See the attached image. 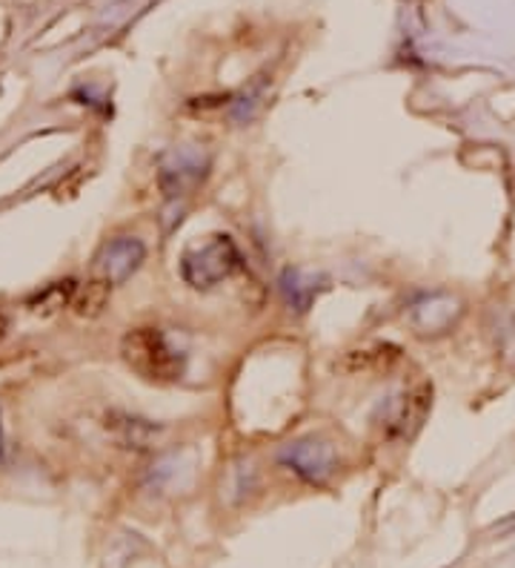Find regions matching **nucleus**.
I'll return each mask as SVG.
<instances>
[{"label":"nucleus","instance_id":"f257e3e1","mask_svg":"<svg viewBox=\"0 0 515 568\" xmlns=\"http://www.w3.org/2000/svg\"><path fill=\"white\" fill-rule=\"evenodd\" d=\"M121 354L126 365L146 382L169 385L186 374V354L161 327H132L121 339Z\"/></svg>","mask_w":515,"mask_h":568},{"label":"nucleus","instance_id":"f03ea898","mask_svg":"<svg viewBox=\"0 0 515 568\" xmlns=\"http://www.w3.org/2000/svg\"><path fill=\"white\" fill-rule=\"evenodd\" d=\"M240 250L227 233H213L181 256V278L193 291H213L240 271Z\"/></svg>","mask_w":515,"mask_h":568},{"label":"nucleus","instance_id":"7ed1b4c3","mask_svg":"<svg viewBox=\"0 0 515 568\" xmlns=\"http://www.w3.org/2000/svg\"><path fill=\"white\" fill-rule=\"evenodd\" d=\"M433 405V385L430 382H415L410 388H401L378 408L375 425L381 437L390 443H404L419 434L426 414Z\"/></svg>","mask_w":515,"mask_h":568},{"label":"nucleus","instance_id":"20e7f679","mask_svg":"<svg viewBox=\"0 0 515 568\" xmlns=\"http://www.w3.org/2000/svg\"><path fill=\"white\" fill-rule=\"evenodd\" d=\"M278 463L289 468L296 477H301L303 483L321 486V483H327L336 474L338 450L330 439L307 434V437L284 445L281 454H278Z\"/></svg>","mask_w":515,"mask_h":568},{"label":"nucleus","instance_id":"39448f33","mask_svg":"<svg viewBox=\"0 0 515 568\" xmlns=\"http://www.w3.org/2000/svg\"><path fill=\"white\" fill-rule=\"evenodd\" d=\"M206 173H209V159L198 150L184 146V150H175V153L166 155L164 164H161L158 184L169 202H178V199L193 195L204 184Z\"/></svg>","mask_w":515,"mask_h":568},{"label":"nucleus","instance_id":"423d86ee","mask_svg":"<svg viewBox=\"0 0 515 568\" xmlns=\"http://www.w3.org/2000/svg\"><path fill=\"white\" fill-rule=\"evenodd\" d=\"M146 262V244L137 236H115L112 242L103 244L95 256V276L110 282L112 287L124 284L126 278L141 271Z\"/></svg>","mask_w":515,"mask_h":568},{"label":"nucleus","instance_id":"0eeeda50","mask_svg":"<svg viewBox=\"0 0 515 568\" xmlns=\"http://www.w3.org/2000/svg\"><path fill=\"white\" fill-rule=\"evenodd\" d=\"M106 430L112 434L117 445H124V448H135V450H146L152 445L158 443L164 428L150 419H141V416H130V414H110L106 416Z\"/></svg>","mask_w":515,"mask_h":568},{"label":"nucleus","instance_id":"6e6552de","mask_svg":"<svg viewBox=\"0 0 515 568\" xmlns=\"http://www.w3.org/2000/svg\"><path fill=\"white\" fill-rule=\"evenodd\" d=\"M439 298L441 296H426L424 302H419L415 311H412V325H415L419 333H441L455 316L453 302L444 298V305H439Z\"/></svg>","mask_w":515,"mask_h":568},{"label":"nucleus","instance_id":"1a4fd4ad","mask_svg":"<svg viewBox=\"0 0 515 568\" xmlns=\"http://www.w3.org/2000/svg\"><path fill=\"white\" fill-rule=\"evenodd\" d=\"M110 296H112V284L103 282V278H90V282L78 287L75 298H72V307L81 320H95L101 316L103 307L110 305Z\"/></svg>","mask_w":515,"mask_h":568},{"label":"nucleus","instance_id":"9d476101","mask_svg":"<svg viewBox=\"0 0 515 568\" xmlns=\"http://www.w3.org/2000/svg\"><path fill=\"white\" fill-rule=\"evenodd\" d=\"M75 282H55L43 287L41 293H34L29 298V311L41 313V316H52V313L63 311L66 305H72V298H75Z\"/></svg>","mask_w":515,"mask_h":568},{"label":"nucleus","instance_id":"9b49d317","mask_svg":"<svg viewBox=\"0 0 515 568\" xmlns=\"http://www.w3.org/2000/svg\"><path fill=\"white\" fill-rule=\"evenodd\" d=\"M284 291H287V298L298 307V311H307V305L312 302V296H316L312 282H301L298 273H287V276H284Z\"/></svg>","mask_w":515,"mask_h":568},{"label":"nucleus","instance_id":"f8f14e48","mask_svg":"<svg viewBox=\"0 0 515 568\" xmlns=\"http://www.w3.org/2000/svg\"><path fill=\"white\" fill-rule=\"evenodd\" d=\"M7 333H9V320H7V313L0 311V342L7 339Z\"/></svg>","mask_w":515,"mask_h":568},{"label":"nucleus","instance_id":"ddd939ff","mask_svg":"<svg viewBox=\"0 0 515 568\" xmlns=\"http://www.w3.org/2000/svg\"><path fill=\"white\" fill-rule=\"evenodd\" d=\"M502 528H515V514H513V517H509L507 523H502Z\"/></svg>","mask_w":515,"mask_h":568}]
</instances>
